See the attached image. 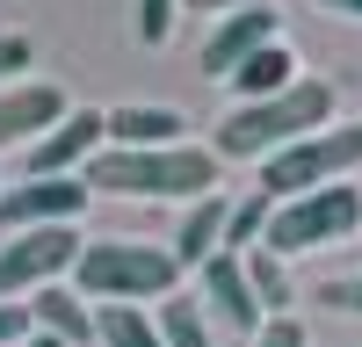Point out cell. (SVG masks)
Instances as JSON below:
<instances>
[{"label":"cell","instance_id":"cb8c5ba5","mask_svg":"<svg viewBox=\"0 0 362 347\" xmlns=\"http://www.w3.org/2000/svg\"><path fill=\"white\" fill-rule=\"evenodd\" d=\"M326 304H334V311H355V318H362V275H348V282H326Z\"/></svg>","mask_w":362,"mask_h":347},{"label":"cell","instance_id":"603a6c76","mask_svg":"<svg viewBox=\"0 0 362 347\" xmlns=\"http://www.w3.org/2000/svg\"><path fill=\"white\" fill-rule=\"evenodd\" d=\"M29 333H37L29 326V304H0V347H22Z\"/></svg>","mask_w":362,"mask_h":347},{"label":"cell","instance_id":"4fadbf2b","mask_svg":"<svg viewBox=\"0 0 362 347\" xmlns=\"http://www.w3.org/2000/svg\"><path fill=\"white\" fill-rule=\"evenodd\" d=\"M225 217H232L225 188H218V195H203V202H189V217H181V231L167 239L181 268H210V260L225 253Z\"/></svg>","mask_w":362,"mask_h":347},{"label":"cell","instance_id":"ba28073f","mask_svg":"<svg viewBox=\"0 0 362 347\" xmlns=\"http://www.w3.org/2000/svg\"><path fill=\"white\" fill-rule=\"evenodd\" d=\"M268 44H283V15H276V0L268 8H239L225 15L218 29H210V44H203V73L210 80H232L247 58H261Z\"/></svg>","mask_w":362,"mask_h":347},{"label":"cell","instance_id":"3957f363","mask_svg":"<svg viewBox=\"0 0 362 347\" xmlns=\"http://www.w3.org/2000/svg\"><path fill=\"white\" fill-rule=\"evenodd\" d=\"M181 260L174 246H153V239H87L80 260H73V282L87 304H145V297H181Z\"/></svg>","mask_w":362,"mask_h":347},{"label":"cell","instance_id":"8992f818","mask_svg":"<svg viewBox=\"0 0 362 347\" xmlns=\"http://www.w3.org/2000/svg\"><path fill=\"white\" fill-rule=\"evenodd\" d=\"M80 231L73 224H37V231H15L8 246H0V304L8 297H37V289H51L58 275H73L80 260Z\"/></svg>","mask_w":362,"mask_h":347},{"label":"cell","instance_id":"2e32d148","mask_svg":"<svg viewBox=\"0 0 362 347\" xmlns=\"http://www.w3.org/2000/svg\"><path fill=\"white\" fill-rule=\"evenodd\" d=\"M95 347H167L160 318H145L138 304H95Z\"/></svg>","mask_w":362,"mask_h":347},{"label":"cell","instance_id":"44dd1931","mask_svg":"<svg viewBox=\"0 0 362 347\" xmlns=\"http://www.w3.org/2000/svg\"><path fill=\"white\" fill-rule=\"evenodd\" d=\"M254 347H312V333H305V326H297V318L283 311V318H268V326L254 333Z\"/></svg>","mask_w":362,"mask_h":347},{"label":"cell","instance_id":"52a82bcc","mask_svg":"<svg viewBox=\"0 0 362 347\" xmlns=\"http://www.w3.org/2000/svg\"><path fill=\"white\" fill-rule=\"evenodd\" d=\"M102 145H109V116H102V109H73L58 130H44L37 145H29L22 166H29V181H66V174L87 166Z\"/></svg>","mask_w":362,"mask_h":347},{"label":"cell","instance_id":"4316f807","mask_svg":"<svg viewBox=\"0 0 362 347\" xmlns=\"http://www.w3.org/2000/svg\"><path fill=\"white\" fill-rule=\"evenodd\" d=\"M22 347H58V340H44V333H29V340H22Z\"/></svg>","mask_w":362,"mask_h":347},{"label":"cell","instance_id":"e0dca14e","mask_svg":"<svg viewBox=\"0 0 362 347\" xmlns=\"http://www.w3.org/2000/svg\"><path fill=\"white\" fill-rule=\"evenodd\" d=\"M247 260V282H254V304L268 311V318H283V304H290V268L268 246H254V253H239Z\"/></svg>","mask_w":362,"mask_h":347},{"label":"cell","instance_id":"277c9868","mask_svg":"<svg viewBox=\"0 0 362 347\" xmlns=\"http://www.w3.org/2000/svg\"><path fill=\"white\" fill-rule=\"evenodd\" d=\"M355 166H362V123H334V130H312V138L283 145V152H268L261 159V195L268 202H297L312 188L348 181Z\"/></svg>","mask_w":362,"mask_h":347},{"label":"cell","instance_id":"30bf717a","mask_svg":"<svg viewBox=\"0 0 362 347\" xmlns=\"http://www.w3.org/2000/svg\"><path fill=\"white\" fill-rule=\"evenodd\" d=\"M73 116V102H66V87L58 80H15L8 95H0V152L8 145H37L44 130H58Z\"/></svg>","mask_w":362,"mask_h":347},{"label":"cell","instance_id":"484cf974","mask_svg":"<svg viewBox=\"0 0 362 347\" xmlns=\"http://www.w3.org/2000/svg\"><path fill=\"white\" fill-rule=\"evenodd\" d=\"M319 8H334V15H348V22H362V0H319Z\"/></svg>","mask_w":362,"mask_h":347},{"label":"cell","instance_id":"9c48e42d","mask_svg":"<svg viewBox=\"0 0 362 347\" xmlns=\"http://www.w3.org/2000/svg\"><path fill=\"white\" fill-rule=\"evenodd\" d=\"M87 174H66V181H22V188H0V224L8 231H37V224H73L87 210Z\"/></svg>","mask_w":362,"mask_h":347},{"label":"cell","instance_id":"ac0fdd59","mask_svg":"<svg viewBox=\"0 0 362 347\" xmlns=\"http://www.w3.org/2000/svg\"><path fill=\"white\" fill-rule=\"evenodd\" d=\"M160 340L167 347H210V318L196 297H167L160 304Z\"/></svg>","mask_w":362,"mask_h":347},{"label":"cell","instance_id":"5bb4252c","mask_svg":"<svg viewBox=\"0 0 362 347\" xmlns=\"http://www.w3.org/2000/svg\"><path fill=\"white\" fill-rule=\"evenodd\" d=\"M181 130H189V116L181 109H109V145H124V152H160V145H181Z\"/></svg>","mask_w":362,"mask_h":347},{"label":"cell","instance_id":"8fae6325","mask_svg":"<svg viewBox=\"0 0 362 347\" xmlns=\"http://www.w3.org/2000/svg\"><path fill=\"white\" fill-rule=\"evenodd\" d=\"M203 304L218 311L232 333H261L268 326V311L254 304V282H247V260H239V253H218L203 268Z\"/></svg>","mask_w":362,"mask_h":347},{"label":"cell","instance_id":"7402d4cb","mask_svg":"<svg viewBox=\"0 0 362 347\" xmlns=\"http://www.w3.org/2000/svg\"><path fill=\"white\" fill-rule=\"evenodd\" d=\"M37 66V51H29V37H0V80H15Z\"/></svg>","mask_w":362,"mask_h":347},{"label":"cell","instance_id":"9a60e30c","mask_svg":"<svg viewBox=\"0 0 362 347\" xmlns=\"http://www.w3.org/2000/svg\"><path fill=\"white\" fill-rule=\"evenodd\" d=\"M305 73H297V58H290V44H268L261 58H247L225 87H239V102H268V95H283V87H297Z\"/></svg>","mask_w":362,"mask_h":347},{"label":"cell","instance_id":"5b68a950","mask_svg":"<svg viewBox=\"0 0 362 347\" xmlns=\"http://www.w3.org/2000/svg\"><path fill=\"white\" fill-rule=\"evenodd\" d=\"M348 231H362V188L334 181V188H312L297 202H276V217H268V253L290 260V253H319V246H341Z\"/></svg>","mask_w":362,"mask_h":347},{"label":"cell","instance_id":"d6986e66","mask_svg":"<svg viewBox=\"0 0 362 347\" xmlns=\"http://www.w3.org/2000/svg\"><path fill=\"white\" fill-rule=\"evenodd\" d=\"M268 217H276V202H268L261 188H254L247 202H232V217H225V246H247V253H254V246L268 239Z\"/></svg>","mask_w":362,"mask_h":347},{"label":"cell","instance_id":"83f0119b","mask_svg":"<svg viewBox=\"0 0 362 347\" xmlns=\"http://www.w3.org/2000/svg\"><path fill=\"white\" fill-rule=\"evenodd\" d=\"M0 188H8V181H0Z\"/></svg>","mask_w":362,"mask_h":347},{"label":"cell","instance_id":"6da1fadb","mask_svg":"<svg viewBox=\"0 0 362 347\" xmlns=\"http://www.w3.org/2000/svg\"><path fill=\"white\" fill-rule=\"evenodd\" d=\"M87 188L95 195H160V202H203L218 195V152L210 145H160V152H124L102 145L87 159Z\"/></svg>","mask_w":362,"mask_h":347},{"label":"cell","instance_id":"7c38bea8","mask_svg":"<svg viewBox=\"0 0 362 347\" xmlns=\"http://www.w3.org/2000/svg\"><path fill=\"white\" fill-rule=\"evenodd\" d=\"M29 326H37L44 340H58V347H95V304H87L80 289L51 282V289L29 297Z\"/></svg>","mask_w":362,"mask_h":347},{"label":"cell","instance_id":"7a4b0ae2","mask_svg":"<svg viewBox=\"0 0 362 347\" xmlns=\"http://www.w3.org/2000/svg\"><path fill=\"white\" fill-rule=\"evenodd\" d=\"M312 130H334V80L305 73L297 87H283V95H268V102H239L218 123V145H210V152L218 159H268V152H283V145L312 138Z\"/></svg>","mask_w":362,"mask_h":347},{"label":"cell","instance_id":"d4e9b609","mask_svg":"<svg viewBox=\"0 0 362 347\" xmlns=\"http://www.w3.org/2000/svg\"><path fill=\"white\" fill-rule=\"evenodd\" d=\"M181 8H196V15H239V8H268V0H181Z\"/></svg>","mask_w":362,"mask_h":347},{"label":"cell","instance_id":"ffe728a7","mask_svg":"<svg viewBox=\"0 0 362 347\" xmlns=\"http://www.w3.org/2000/svg\"><path fill=\"white\" fill-rule=\"evenodd\" d=\"M174 8L181 0H138V44H167L174 37Z\"/></svg>","mask_w":362,"mask_h":347}]
</instances>
